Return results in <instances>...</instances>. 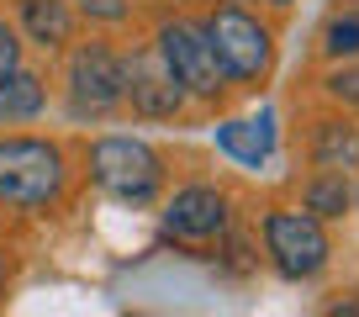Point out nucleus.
I'll return each mask as SVG.
<instances>
[{"label": "nucleus", "instance_id": "f257e3e1", "mask_svg": "<svg viewBox=\"0 0 359 317\" xmlns=\"http://www.w3.org/2000/svg\"><path fill=\"white\" fill-rule=\"evenodd\" d=\"M64 191H69V154L58 137H32V133L0 137V206L53 212Z\"/></svg>", "mask_w": 359, "mask_h": 317}, {"label": "nucleus", "instance_id": "f03ea898", "mask_svg": "<svg viewBox=\"0 0 359 317\" xmlns=\"http://www.w3.org/2000/svg\"><path fill=\"white\" fill-rule=\"evenodd\" d=\"M90 180L122 206H154L164 191V158L133 133H101L85 154Z\"/></svg>", "mask_w": 359, "mask_h": 317}, {"label": "nucleus", "instance_id": "7ed1b4c3", "mask_svg": "<svg viewBox=\"0 0 359 317\" xmlns=\"http://www.w3.org/2000/svg\"><path fill=\"white\" fill-rule=\"evenodd\" d=\"M201 27H206V43H212L227 85H264V74L275 69V32L254 11L217 6L212 16H201Z\"/></svg>", "mask_w": 359, "mask_h": 317}, {"label": "nucleus", "instance_id": "20e7f679", "mask_svg": "<svg viewBox=\"0 0 359 317\" xmlns=\"http://www.w3.org/2000/svg\"><path fill=\"white\" fill-rule=\"evenodd\" d=\"M264 254L275 264L280 281H317L333 259L323 217H312L306 206H269L264 212Z\"/></svg>", "mask_w": 359, "mask_h": 317}, {"label": "nucleus", "instance_id": "39448f33", "mask_svg": "<svg viewBox=\"0 0 359 317\" xmlns=\"http://www.w3.org/2000/svg\"><path fill=\"white\" fill-rule=\"evenodd\" d=\"M64 106L74 122H106L122 112V53L111 43H79L64 64Z\"/></svg>", "mask_w": 359, "mask_h": 317}, {"label": "nucleus", "instance_id": "423d86ee", "mask_svg": "<svg viewBox=\"0 0 359 317\" xmlns=\"http://www.w3.org/2000/svg\"><path fill=\"white\" fill-rule=\"evenodd\" d=\"M154 48L164 53L169 74L185 85L191 101H217V95L227 90V74H222V64H217L212 43H206V27L201 22H191V16H169V22L158 27Z\"/></svg>", "mask_w": 359, "mask_h": 317}, {"label": "nucleus", "instance_id": "0eeeda50", "mask_svg": "<svg viewBox=\"0 0 359 317\" xmlns=\"http://www.w3.org/2000/svg\"><path fill=\"white\" fill-rule=\"evenodd\" d=\"M122 106H133V116H143V122H175L191 106L185 85L169 74L164 53L154 43L122 53Z\"/></svg>", "mask_w": 359, "mask_h": 317}, {"label": "nucleus", "instance_id": "6e6552de", "mask_svg": "<svg viewBox=\"0 0 359 317\" xmlns=\"http://www.w3.org/2000/svg\"><path fill=\"white\" fill-rule=\"evenodd\" d=\"M233 222V201L217 185H180L164 201V238L175 243H217Z\"/></svg>", "mask_w": 359, "mask_h": 317}, {"label": "nucleus", "instance_id": "1a4fd4ad", "mask_svg": "<svg viewBox=\"0 0 359 317\" xmlns=\"http://www.w3.org/2000/svg\"><path fill=\"white\" fill-rule=\"evenodd\" d=\"M16 32L43 53H64L74 43V6L69 0H16Z\"/></svg>", "mask_w": 359, "mask_h": 317}, {"label": "nucleus", "instance_id": "9d476101", "mask_svg": "<svg viewBox=\"0 0 359 317\" xmlns=\"http://www.w3.org/2000/svg\"><path fill=\"white\" fill-rule=\"evenodd\" d=\"M217 154H227L243 170H259L275 158V116H233V122H217Z\"/></svg>", "mask_w": 359, "mask_h": 317}, {"label": "nucleus", "instance_id": "9b49d317", "mask_svg": "<svg viewBox=\"0 0 359 317\" xmlns=\"http://www.w3.org/2000/svg\"><path fill=\"white\" fill-rule=\"evenodd\" d=\"M306 158L312 170H344L354 175L359 170V122L354 116H323L306 137Z\"/></svg>", "mask_w": 359, "mask_h": 317}, {"label": "nucleus", "instance_id": "f8f14e48", "mask_svg": "<svg viewBox=\"0 0 359 317\" xmlns=\"http://www.w3.org/2000/svg\"><path fill=\"white\" fill-rule=\"evenodd\" d=\"M48 112V79L37 69L16 64L0 74V127H22V122H37Z\"/></svg>", "mask_w": 359, "mask_h": 317}, {"label": "nucleus", "instance_id": "ddd939ff", "mask_svg": "<svg viewBox=\"0 0 359 317\" xmlns=\"http://www.w3.org/2000/svg\"><path fill=\"white\" fill-rule=\"evenodd\" d=\"M302 206L312 217H323V222H338L354 206V180L344 170H312L306 185H302Z\"/></svg>", "mask_w": 359, "mask_h": 317}, {"label": "nucleus", "instance_id": "4468645a", "mask_svg": "<svg viewBox=\"0 0 359 317\" xmlns=\"http://www.w3.org/2000/svg\"><path fill=\"white\" fill-rule=\"evenodd\" d=\"M323 53L327 58H359V6L354 11H338L323 27Z\"/></svg>", "mask_w": 359, "mask_h": 317}, {"label": "nucleus", "instance_id": "2eb2a0df", "mask_svg": "<svg viewBox=\"0 0 359 317\" xmlns=\"http://www.w3.org/2000/svg\"><path fill=\"white\" fill-rule=\"evenodd\" d=\"M74 11L85 22H101V27H122L133 16V0H74Z\"/></svg>", "mask_w": 359, "mask_h": 317}, {"label": "nucleus", "instance_id": "dca6fc26", "mask_svg": "<svg viewBox=\"0 0 359 317\" xmlns=\"http://www.w3.org/2000/svg\"><path fill=\"white\" fill-rule=\"evenodd\" d=\"M323 90L333 95L338 106H359V64H348V58H344V69L323 74Z\"/></svg>", "mask_w": 359, "mask_h": 317}, {"label": "nucleus", "instance_id": "f3484780", "mask_svg": "<svg viewBox=\"0 0 359 317\" xmlns=\"http://www.w3.org/2000/svg\"><path fill=\"white\" fill-rule=\"evenodd\" d=\"M22 48H27V43H22V32H16V27L0 16V74L22 64Z\"/></svg>", "mask_w": 359, "mask_h": 317}, {"label": "nucleus", "instance_id": "a211bd4d", "mask_svg": "<svg viewBox=\"0 0 359 317\" xmlns=\"http://www.w3.org/2000/svg\"><path fill=\"white\" fill-rule=\"evenodd\" d=\"M269 6H275V11H285V6H296V0H269Z\"/></svg>", "mask_w": 359, "mask_h": 317}, {"label": "nucleus", "instance_id": "6ab92c4d", "mask_svg": "<svg viewBox=\"0 0 359 317\" xmlns=\"http://www.w3.org/2000/svg\"><path fill=\"white\" fill-rule=\"evenodd\" d=\"M0 296H6V259H0Z\"/></svg>", "mask_w": 359, "mask_h": 317}, {"label": "nucleus", "instance_id": "aec40b11", "mask_svg": "<svg viewBox=\"0 0 359 317\" xmlns=\"http://www.w3.org/2000/svg\"><path fill=\"white\" fill-rule=\"evenodd\" d=\"M354 206H359V191H354Z\"/></svg>", "mask_w": 359, "mask_h": 317}]
</instances>
